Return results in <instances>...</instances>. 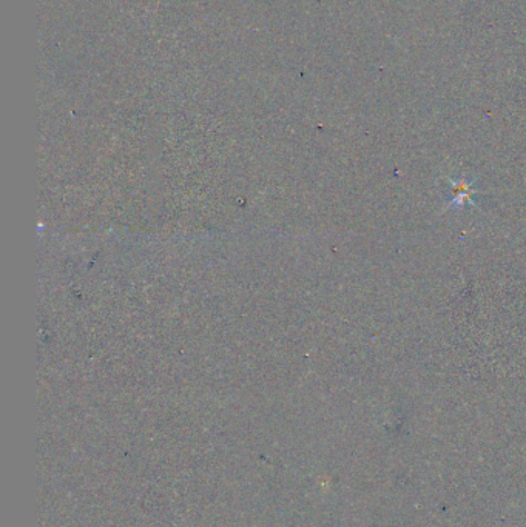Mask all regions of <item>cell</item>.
<instances>
[{
	"label": "cell",
	"mask_w": 526,
	"mask_h": 527,
	"mask_svg": "<svg viewBox=\"0 0 526 527\" xmlns=\"http://www.w3.org/2000/svg\"><path fill=\"white\" fill-rule=\"evenodd\" d=\"M452 192H454V201L451 202V205H463L466 201L473 198L474 190L473 185L468 184L465 179H460V181L452 182Z\"/></svg>",
	"instance_id": "obj_1"
}]
</instances>
